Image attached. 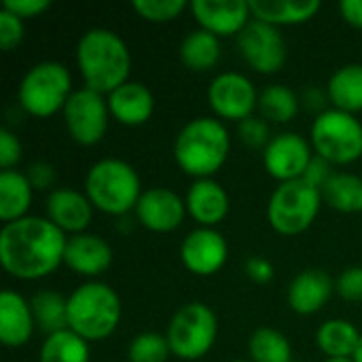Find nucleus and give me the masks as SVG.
I'll return each instance as SVG.
<instances>
[{
    "label": "nucleus",
    "instance_id": "nucleus-13",
    "mask_svg": "<svg viewBox=\"0 0 362 362\" xmlns=\"http://www.w3.org/2000/svg\"><path fill=\"white\" fill-rule=\"evenodd\" d=\"M314 159L312 142L297 132H282L272 138L263 151V168L280 185L301 180Z\"/></svg>",
    "mask_w": 362,
    "mask_h": 362
},
{
    "label": "nucleus",
    "instance_id": "nucleus-18",
    "mask_svg": "<svg viewBox=\"0 0 362 362\" xmlns=\"http://www.w3.org/2000/svg\"><path fill=\"white\" fill-rule=\"evenodd\" d=\"M64 265L76 276L95 280L112 265V248L104 238L89 231L70 235L64 252Z\"/></svg>",
    "mask_w": 362,
    "mask_h": 362
},
{
    "label": "nucleus",
    "instance_id": "nucleus-2",
    "mask_svg": "<svg viewBox=\"0 0 362 362\" xmlns=\"http://www.w3.org/2000/svg\"><path fill=\"white\" fill-rule=\"evenodd\" d=\"M76 68L85 87L108 95L129 81L132 53L127 42L108 28H91L76 42Z\"/></svg>",
    "mask_w": 362,
    "mask_h": 362
},
{
    "label": "nucleus",
    "instance_id": "nucleus-19",
    "mask_svg": "<svg viewBox=\"0 0 362 362\" xmlns=\"http://www.w3.org/2000/svg\"><path fill=\"white\" fill-rule=\"evenodd\" d=\"M189 216L199 225L208 229H216L229 214V195L221 182L214 178H199L193 180V185L187 191L185 197Z\"/></svg>",
    "mask_w": 362,
    "mask_h": 362
},
{
    "label": "nucleus",
    "instance_id": "nucleus-1",
    "mask_svg": "<svg viewBox=\"0 0 362 362\" xmlns=\"http://www.w3.org/2000/svg\"><path fill=\"white\" fill-rule=\"evenodd\" d=\"M68 235L47 216H23L0 229V263L11 278L42 280L64 265Z\"/></svg>",
    "mask_w": 362,
    "mask_h": 362
},
{
    "label": "nucleus",
    "instance_id": "nucleus-25",
    "mask_svg": "<svg viewBox=\"0 0 362 362\" xmlns=\"http://www.w3.org/2000/svg\"><path fill=\"white\" fill-rule=\"evenodd\" d=\"M362 333L344 318H331L316 331V346L327 358H354Z\"/></svg>",
    "mask_w": 362,
    "mask_h": 362
},
{
    "label": "nucleus",
    "instance_id": "nucleus-8",
    "mask_svg": "<svg viewBox=\"0 0 362 362\" xmlns=\"http://www.w3.org/2000/svg\"><path fill=\"white\" fill-rule=\"evenodd\" d=\"M322 204V193L305 180L282 182L269 195L267 223L276 233L286 238L305 233L314 225Z\"/></svg>",
    "mask_w": 362,
    "mask_h": 362
},
{
    "label": "nucleus",
    "instance_id": "nucleus-6",
    "mask_svg": "<svg viewBox=\"0 0 362 362\" xmlns=\"http://www.w3.org/2000/svg\"><path fill=\"white\" fill-rule=\"evenodd\" d=\"M72 93L70 70L62 62L45 59L28 68L19 83L17 100L30 117L47 119L64 110Z\"/></svg>",
    "mask_w": 362,
    "mask_h": 362
},
{
    "label": "nucleus",
    "instance_id": "nucleus-42",
    "mask_svg": "<svg viewBox=\"0 0 362 362\" xmlns=\"http://www.w3.org/2000/svg\"><path fill=\"white\" fill-rule=\"evenodd\" d=\"M246 276L257 284H267L274 280V265L263 257H250L244 267Z\"/></svg>",
    "mask_w": 362,
    "mask_h": 362
},
{
    "label": "nucleus",
    "instance_id": "nucleus-28",
    "mask_svg": "<svg viewBox=\"0 0 362 362\" xmlns=\"http://www.w3.org/2000/svg\"><path fill=\"white\" fill-rule=\"evenodd\" d=\"M322 202L341 214L362 212V176L350 172H335L322 187Z\"/></svg>",
    "mask_w": 362,
    "mask_h": 362
},
{
    "label": "nucleus",
    "instance_id": "nucleus-9",
    "mask_svg": "<svg viewBox=\"0 0 362 362\" xmlns=\"http://www.w3.org/2000/svg\"><path fill=\"white\" fill-rule=\"evenodd\" d=\"M172 356L180 361H199L216 344L218 320L210 305L191 301L182 305L170 320L165 331Z\"/></svg>",
    "mask_w": 362,
    "mask_h": 362
},
{
    "label": "nucleus",
    "instance_id": "nucleus-3",
    "mask_svg": "<svg viewBox=\"0 0 362 362\" xmlns=\"http://www.w3.org/2000/svg\"><path fill=\"white\" fill-rule=\"evenodd\" d=\"M231 136L216 117H195L180 127L174 140L176 165L195 180L212 178L227 161Z\"/></svg>",
    "mask_w": 362,
    "mask_h": 362
},
{
    "label": "nucleus",
    "instance_id": "nucleus-32",
    "mask_svg": "<svg viewBox=\"0 0 362 362\" xmlns=\"http://www.w3.org/2000/svg\"><path fill=\"white\" fill-rule=\"evenodd\" d=\"M248 356L252 362H293V346L282 331L263 327L250 335Z\"/></svg>",
    "mask_w": 362,
    "mask_h": 362
},
{
    "label": "nucleus",
    "instance_id": "nucleus-31",
    "mask_svg": "<svg viewBox=\"0 0 362 362\" xmlns=\"http://www.w3.org/2000/svg\"><path fill=\"white\" fill-rule=\"evenodd\" d=\"M38 362H89V341L70 329L47 335L38 352Z\"/></svg>",
    "mask_w": 362,
    "mask_h": 362
},
{
    "label": "nucleus",
    "instance_id": "nucleus-39",
    "mask_svg": "<svg viewBox=\"0 0 362 362\" xmlns=\"http://www.w3.org/2000/svg\"><path fill=\"white\" fill-rule=\"evenodd\" d=\"M51 6L49 0H6L2 4V8H6L8 13L17 15L19 19H34L40 17L47 8Z\"/></svg>",
    "mask_w": 362,
    "mask_h": 362
},
{
    "label": "nucleus",
    "instance_id": "nucleus-45",
    "mask_svg": "<svg viewBox=\"0 0 362 362\" xmlns=\"http://www.w3.org/2000/svg\"><path fill=\"white\" fill-rule=\"evenodd\" d=\"M325 362H354V358H327Z\"/></svg>",
    "mask_w": 362,
    "mask_h": 362
},
{
    "label": "nucleus",
    "instance_id": "nucleus-17",
    "mask_svg": "<svg viewBox=\"0 0 362 362\" xmlns=\"http://www.w3.org/2000/svg\"><path fill=\"white\" fill-rule=\"evenodd\" d=\"M93 210L95 208L85 195V191H76L70 187L53 189L45 199L47 218L68 238L87 231L93 221Z\"/></svg>",
    "mask_w": 362,
    "mask_h": 362
},
{
    "label": "nucleus",
    "instance_id": "nucleus-44",
    "mask_svg": "<svg viewBox=\"0 0 362 362\" xmlns=\"http://www.w3.org/2000/svg\"><path fill=\"white\" fill-rule=\"evenodd\" d=\"M354 362H362V339H361V346H358V350H356V356H354Z\"/></svg>",
    "mask_w": 362,
    "mask_h": 362
},
{
    "label": "nucleus",
    "instance_id": "nucleus-37",
    "mask_svg": "<svg viewBox=\"0 0 362 362\" xmlns=\"http://www.w3.org/2000/svg\"><path fill=\"white\" fill-rule=\"evenodd\" d=\"M335 291L344 301L350 303H361L362 301V265L346 267L337 280H335Z\"/></svg>",
    "mask_w": 362,
    "mask_h": 362
},
{
    "label": "nucleus",
    "instance_id": "nucleus-36",
    "mask_svg": "<svg viewBox=\"0 0 362 362\" xmlns=\"http://www.w3.org/2000/svg\"><path fill=\"white\" fill-rule=\"evenodd\" d=\"M23 36H25L23 19L8 13L6 8H0V49L13 51L15 47L21 45Z\"/></svg>",
    "mask_w": 362,
    "mask_h": 362
},
{
    "label": "nucleus",
    "instance_id": "nucleus-15",
    "mask_svg": "<svg viewBox=\"0 0 362 362\" xmlns=\"http://www.w3.org/2000/svg\"><path fill=\"white\" fill-rule=\"evenodd\" d=\"M136 221L153 233H172L182 223L187 212L185 199L165 187H151L142 193L136 210Z\"/></svg>",
    "mask_w": 362,
    "mask_h": 362
},
{
    "label": "nucleus",
    "instance_id": "nucleus-16",
    "mask_svg": "<svg viewBox=\"0 0 362 362\" xmlns=\"http://www.w3.org/2000/svg\"><path fill=\"white\" fill-rule=\"evenodd\" d=\"M189 8L197 25L218 38L240 36L252 21L250 0H193Z\"/></svg>",
    "mask_w": 362,
    "mask_h": 362
},
{
    "label": "nucleus",
    "instance_id": "nucleus-26",
    "mask_svg": "<svg viewBox=\"0 0 362 362\" xmlns=\"http://www.w3.org/2000/svg\"><path fill=\"white\" fill-rule=\"evenodd\" d=\"M327 100L337 110L350 115L362 112V64H346L331 74Z\"/></svg>",
    "mask_w": 362,
    "mask_h": 362
},
{
    "label": "nucleus",
    "instance_id": "nucleus-46",
    "mask_svg": "<svg viewBox=\"0 0 362 362\" xmlns=\"http://www.w3.org/2000/svg\"><path fill=\"white\" fill-rule=\"evenodd\" d=\"M233 362H252V361H233Z\"/></svg>",
    "mask_w": 362,
    "mask_h": 362
},
{
    "label": "nucleus",
    "instance_id": "nucleus-21",
    "mask_svg": "<svg viewBox=\"0 0 362 362\" xmlns=\"http://www.w3.org/2000/svg\"><path fill=\"white\" fill-rule=\"evenodd\" d=\"M110 117L121 125L138 127L151 121L155 112V95L140 81H127L106 95Z\"/></svg>",
    "mask_w": 362,
    "mask_h": 362
},
{
    "label": "nucleus",
    "instance_id": "nucleus-23",
    "mask_svg": "<svg viewBox=\"0 0 362 362\" xmlns=\"http://www.w3.org/2000/svg\"><path fill=\"white\" fill-rule=\"evenodd\" d=\"M318 0H250L252 19L269 25H299L318 15Z\"/></svg>",
    "mask_w": 362,
    "mask_h": 362
},
{
    "label": "nucleus",
    "instance_id": "nucleus-35",
    "mask_svg": "<svg viewBox=\"0 0 362 362\" xmlns=\"http://www.w3.org/2000/svg\"><path fill=\"white\" fill-rule=\"evenodd\" d=\"M240 129V140L248 146V148H263L272 142L269 136V125L263 117H248L246 121L238 123Z\"/></svg>",
    "mask_w": 362,
    "mask_h": 362
},
{
    "label": "nucleus",
    "instance_id": "nucleus-5",
    "mask_svg": "<svg viewBox=\"0 0 362 362\" xmlns=\"http://www.w3.org/2000/svg\"><path fill=\"white\" fill-rule=\"evenodd\" d=\"M142 193L136 168L123 159H100L85 174V195L95 210L108 216L119 218L134 212Z\"/></svg>",
    "mask_w": 362,
    "mask_h": 362
},
{
    "label": "nucleus",
    "instance_id": "nucleus-40",
    "mask_svg": "<svg viewBox=\"0 0 362 362\" xmlns=\"http://www.w3.org/2000/svg\"><path fill=\"white\" fill-rule=\"evenodd\" d=\"M333 174H335L333 165H331L329 161H325L322 157L314 155V159H312V163L308 165V170H305V174H303L301 180H305L308 185H312V187H316L318 191H322V187L329 182V178H331Z\"/></svg>",
    "mask_w": 362,
    "mask_h": 362
},
{
    "label": "nucleus",
    "instance_id": "nucleus-12",
    "mask_svg": "<svg viewBox=\"0 0 362 362\" xmlns=\"http://www.w3.org/2000/svg\"><path fill=\"white\" fill-rule=\"evenodd\" d=\"M244 62L259 74H276L284 68L288 47L280 28L252 19L238 36Z\"/></svg>",
    "mask_w": 362,
    "mask_h": 362
},
{
    "label": "nucleus",
    "instance_id": "nucleus-4",
    "mask_svg": "<svg viewBox=\"0 0 362 362\" xmlns=\"http://www.w3.org/2000/svg\"><path fill=\"white\" fill-rule=\"evenodd\" d=\"M119 293L100 280H87L68 297V329L85 341L108 339L121 322Z\"/></svg>",
    "mask_w": 362,
    "mask_h": 362
},
{
    "label": "nucleus",
    "instance_id": "nucleus-14",
    "mask_svg": "<svg viewBox=\"0 0 362 362\" xmlns=\"http://www.w3.org/2000/svg\"><path fill=\"white\" fill-rule=\"evenodd\" d=\"M229 259V244L221 231L197 227L180 244V261L193 276L210 278L218 274Z\"/></svg>",
    "mask_w": 362,
    "mask_h": 362
},
{
    "label": "nucleus",
    "instance_id": "nucleus-43",
    "mask_svg": "<svg viewBox=\"0 0 362 362\" xmlns=\"http://www.w3.org/2000/svg\"><path fill=\"white\" fill-rule=\"evenodd\" d=\"M339 13H341L346 23L362 30V0H344V2H339Z\"/></svg>",
    "mask_w": 362,
    "mask_h": 362
},
{
    "label": "nucleus",
    "instance_id": "nucleus-34",
    "mask_svg": "<svg viewBox=\"0 0 362 362\" xmlns=\"http://www.w3.org/2000/svg\"><path fill=\"white\" fill-rule=\"evenodd\" d=\"M132 8L144 19L153 23H165L180 17L187 11L185 0H136Z\"/></svg>",
    "mask_w": 362,
    "mask_h": 362
},
{
    "label": "nucleus",
    "instance_id": "nucleus-38",
    "mask_svg": "<svg viewBox=\"0 0 362 362\" xmlns=\"http://www.w3.org/2000/svg\"><path fill=\"white\" fill-rule=\"evenodd\" d=\"M21 153H23V148H21L19 138L8 127H2L0 129V168H2V172L13 170L19 163Z\"/></svg>",
    "mask_w": 362,
    "mask_h": 362
},
{
    "label": "nucleus",
    "instance_id": "nucleus-20",
    "mask_svg": "<svg viewBox=\"0 0 362 362\" xmlns=\"http://www.w3.org/2000/svg\"><path fill=\"white\" fill-rule=\"evenodd\" d=\"M335 291V282L325 269L310 267L299 272L286 293L288 305L299 316H312L318 314L331 299Z\"/></svg>",
    "mask_w": 362,
    "mask_h": 362
},
{
    "label": "nucleus",
    "instance_id": "nucleus-11",
    "mask_svg": "<svg viewBox=\"0 0 362 362\" xmlns=\"http://www.w3.org/2000/svg\"><path fill=\"white\" fill-rule=\"evenodd\" d=\"M259 91L242 72H221L208 87V102L216 119L242 123L259 110Z\"/></svg>",
    "mask_w": 362,
    "mask_h": 362
},
{
    "label": "nucleus",
    "instance_id": "nucleus-7",
    "mask_svg": "<svg viewBox=\"0 0 362 362\" xmlns=\"http://www.w3.org/2000/svg\"><path fill=\"white\" fill-rule=\"evenodd\" d=\"M310 142L314 155L331 165H350L362 157V123L356 115L327 108L316 115L310 129Z\"/></svg>",
    "mask_w": 362,
    "mask_h": 362
},
{
    "label": "nucleus",
    "instance_id": "nucleus-30",
    "mask_svg": "<svg viewBox=\"0 0 362 362\" xmlns=\"http://www.w3.org/2000/svg\"><path fill=\"white\" fill-rule=\"evenodd\" d=\"M301 100L286 85H267L259 95V115L269 123H291L299 115Z\"/></svg>",
    "mask_w": 362,
    "mask_h": 362
},
{
    "label": "nucleus",
    "instance_id": "nucleus-33",
    "mask_svg": "<svg viewBox=\"0 0 362 362\" xmlns=\"http://www.w3.org/2000/svg\"><path fill=\"white\" fill-rule=\"evenodd\" d=\"M172 354L168 337L161 333L144 331L136 335L127 346V361L129 362H168Z\"/></svg>",
    "mask_w": 362,
    "mask_h": 362
},
{
    "label": "nucleus",
    "instance_id": "nucleus-41",
    "mask_svg": "<svg viewBox=\"0 0 362 362\" xmlns=\"http://www.w3.org/2000/svg\"><path fill=\"white\" fill-rule=\"evenodd\" d=\"M25 176L32 189H49L55 182V168L47 161H34L28 165Z\"/></svg>",
    "mask_w": 362,
    "mask_h": 362
},
{
    "label": "nucleus",
    "instance_id": "nucleus-22",
    "mask_svg": "<svg viewBox=\"0 0 362 362\" xmlns=\"http://www.w3.org/2000/svg\"><path fill=\"white\" fill-rule=\"evenodd\" d=\"M34 312L25 297L17 291H2L0 295V341L4 348H23L34 335Z\"/></svg>",
    "mask_w": 362,
    "mask_h": 362
},
{
    "label": "nucleus",
    "instance_id": "nucleus-24",
    "mask_svg": "<svg viewBox=\"0 0 362 362\" xmlns=\"http://www.w3.org/2000/svg\"><path fill=\"white\" fill-rule=\"evenodd\" d=\"M34 189L19 170H4L0 172V221L2 225L30 216L28 210L32 206Z\"/></svg>",
    "mask_w": 362,
    "mask_h": 362
},
{
    "label": "nucleus",
    "instance_id": "nucleus-29",
    "mask_svg": "<svg viewBox=\"0 0 362 362\" xmlns=\"http://www.w3.org/2000/svg\"><path fill=\"white\" fill-rule=\"evenodd\" d=\"M36 327L47 335L68 329V297L57 291H38L30 299Z\"/></svg>",
    "mask_w": 362,
    "mask_h": 362
},
{
    "label": "nucleus",
    "instance_id": "nucleus-10",
    "mask_svg": "<svg viewBox=\"0 0 362 362\" xmlns=\"http://www.w3.org/2000/svg\"><path fill=\"white\" fill-rule=\"evenodd\" d=\"M62 115H64L66 129L76 144L95 146L98 142L104 140L108 121H110L106 95L89 89V87L74 89V93L66 102Z\"/></svg>",
    "mask_w": 362,
    "mask_h": 362
},
{
    "label": "nucleus",
    "instance_id": "nucleus-27",
    "mask_svg": "<svg viewBox=\"0 0 362 362\" xmlns=\"http://www.w3.org/2000/svg\"><path fill=\"white\" fill-rule=\"evenodd\" d=\"M178 55H180L182 66H187L189 70L208 72V70L216 68V64L221 62V55H223L221 38L197 28L182 38Z\"/></svg>",
    "mask_w": 362,
    "mask_h": 362
}]
</instances>
